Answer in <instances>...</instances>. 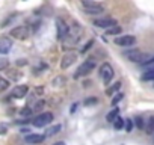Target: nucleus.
Masks as SVG:
<instances>
[{
	"mask_svg": "<svg viewBox=\"0 0 154 145\" xmlns=\"http://www.w3.org/2000/svg\"><path fill=\"white\" fill-rule=\"evenodd\" d=\"M60 130H62V125H60V124L50 125V127H47V130H45V136H47V137H50V136H54V134H57Z\"/></svg>",
	"mask_w": 154,
	"mask_h": 145,
	"instance_id": "14",
	"label": "nucleus"
},
{
	"mask_svg": "<svg viewBox=\"0 0 154 145\" xmlns=\"http://www.w3.org/2000/svg\"><path fill=\"white\" fill-rule=\"evenodd\" d=\"M8 65H9V62H8L6 59H0V69L8 68Z\"/></svg>",
	"mask_w": 154,
	"mask_h": 145,
	"instance_id": "31",
	"label": "nucleus"
},
{
	"mask_svg": "<svg viewBox=\"0 0 154 145\" xmlns=\"http://www.w3.org/2000/svg\"><path fill=\"white\" fill-rule=\"evenodd\" d=\"M53 145H65V142H56V143H53Z\"/></svg>",
	"mask_w": 154,
	"mask_h": 145,
	"instance_id": "35",
	"label": "nucleus"
},
{
	"mask_svg": "<svg viewBox=\"0 0 154 145\" xmlns=\"http://www.w3.org/2000/svg\"><path fill=\"white\" fill-rule=\"evenodd\" d=\"M92 24H94L95 27L109 29V27H113V26H116L118 23H116V20H113V18H95V20L92 21Z\"/></svg>",
	"mask_w": 154,
	"mask_h": 145,
	"instance_id": "9",
	"label": "nucleus"
},
{
	"mask_svg": "<svg viewBox=\"0 0 154 145\" xmlns=\"http://www.w3.org/2000/svg\"><path fill=\"white\" fill-rule=\"evenodd\" d=\"M77 60V54L75 53H66L63 57H62V62H60V66L65 69L68 66H71V63H74Z\"/></svg>",
	"mask_w": 154,
	"mask_h": 145,
	"instance_id": "13",
	"label": "nucleus"
},
{
	"mask_svg": "<svg viewBox=\"0 0 154 145\" xmlns=\"http://www.w3.org/2000/svg\"><path fill=\"white\" fill-rule=\"evenodd\" d=\"M142 80H145V82H148V80H154V68H149L148 71L143 72Z\"/></svg>",
	"mask_w": 154,
	"mask_h": 145,
	"instance_id": "18",
	"label": "nucleus"
},
{
	"mask_svg": "<svg viewBox=\"0 0 154 145\" xmlns=\"http://www.w3.org/2000/svg\"><path fill=\"white\" fill-rule=\"evenodd\" d=\"M124 125H125V119H122V118H119V116L113 121V127H115V130H121V128H124Z\"/></svg>",
	"mask_w": 154,
	"mask_h": 145,
	"instance_id": "19",
	"label": "nucleus"
},
{
	"mask_svg": "<svg viewBox=\"0 0 154 145\" xmlns=\"http://www.w3.org/2000/svg\"><path fill=\"white\" fill-rule=\"evenodd\" d=\"M6 130H8V128H6V125H5V124H0V134H5V133H6Z\"/></svg>",
	"mask_w": 154,
	"mask_h": 145,
	"instance_id": "32",
	"label": "nucleus"
},
{
	"mask_svg": "<svg viewBox=\"0 0 154 145\" xmlns=\"http://www.w3.org/2000/svg\"><path fill=\"white\" fill-rule=\"evenodd\" d=\"M100 77H101V80H103V83L104 85H107V83H110V80L113 79V76H115V72H113V68H112V65L110 63H107V62H104L101 66H100Z\"/></svg>",
	"mask_w": 154,
	"mask_h": 145,
	"instance_id": "3",
	"label": "nucleus"
},
{
	"mask_svg": "<svg viewBox=\"0 0 154 145\" xmlns=\"http://www.w3.org/2000/svg\"><path fill=\"white\" fill-rule=\"evenodd\" d=\"M30 35V29L27 26H17L11 30V36H14L15 39H26Z\"/></svg>",
	"mask_w": 154,
	"mask_h": 145,
	"instance_id": "6",
	"label": "nucleus"
},
{
	"mask_svg": "<svg viewBox=\"0 0 154 145\" xmlns=\"http://www.w3.org/2000/svg\"><path fill=\"white\" fill-rule=\"evenodd\" d=\"M95 103H98V98H97V97H89V98H86V100L83 101L85 106H91V104H95Z\"/></svg>",
	"mask_w": 154,
	"mask_h": 145,
	"instance_id": "25",
	"label": "nucleus"
},
{
	"mask_svg": "<svg viewBox=\"0 0 154 145\" xmlns=\"http://www.w3.org/2000/svg\"><path fill=\"white\" fill-rule=\"evenodd\" d=\"M51 121H53V113H51V112H42V113H39L38 116H35V118L32 119V124H33L35 127H45V125H48Z\"/></svg>",
	"mask_w": 154,
	"mask_h": 145,
	"instance_id": "4",
	"label": "nucleus"
},
{
	"mask_svg": "<svg viewBox=\"0 0 154 145\" xmlns=\"http://www.w3.org/2000/svg\"><path fill=\"white\" fill-rule=\"evenodd\" d=\"M95 66H97V60H95L94 57L86 59L79 68L75 69V72H74V79H80V77H85V76L91 74Z\"/></svg>",
	"mask_w": 154,
	"mask_h": 145,
	"instance_id": "1",
	"label": "nucleus"
},
{
	"mask_svg": "<svg viewBox=\"0 0 154 145\" xmlns=\"http://www.w3.org/2000/svg\"><path fill=\"white\" fill-rule=\"evenodd\" d=\"M124 54H125V57H127L128 60H131V62H139V63H142V62L146 59V56H148V54H143V53H142V51H139V50L125 51Z\"/></svg>",
	"mask_w": 154,
	"mask_h": 145,
	"instance_id": "8",
	"label": "nucleus"
},
{
	"mask_svg": "<svg viewBox=\"0 0 154 145\" xmlns=\"http://www.w3.org/2000/svg\"><path fill=\"white\" fill-rule=\"evenodd\" d=\"M26 63H27V62H26L24 59H20V60H18V65H26Z\"/></svg>",
	"mask_w": 154,
	"mask_h": 145,
	"instance_id": "33",
	"label": "nucleus"
},
{
	"mask_svg": "<svg viewBox=\"0 0 154 145\" xmlns=\"http://www.w3.org/2000/svg\"><path fill=\"white\" fill-rule=\"evenodd\" d=\"M121 86H122L121 82H115L113 85H110V86L106 89V95H113V94H116V92L121 89Z\"/></svg>",
	"mask_w": 154,
	"mask_h": 145,
	"instance_id": "15",
	"label": "nucleus"
},
{
	"mask_svg": "<svg viewBox=\"0 0 154 145\" xmlns=\"http://www.w3.org/2000/svg\"><path fill=\"white\" fill-rule=\"evenodd\" d=\"M92 44H94V41H88V42H86V45H85L83 48H80V53H86V51L92 47Z\"/></svg>",
	"mask_w": 154,
	"mask_h": 145,
	"instance_id": "29",
	"label": "nucleus"
},
{
	"mask_svg": "<svg viewBox=\"0 0 154 145\" xmlns=\"http://www.w3.org/2000/svg\"><path fill=\"white\" fill-rule=\"evenodd\" d=\"M32 112H33V109H29V107H24L20 113L23 115V116H29V115H32Z\"/></svg>",
	"mask_w": 154,
	"mask_h": 145,
	"instance_id": "30",
	"label": "nucleus"
},
{
	"mask_svg": "<svg viewBox=\"0 0 154 145\" xmlns=\"http://www.w3.org/2000/svg\"><path fill=\"white\" fill-rule=\"evenodd\" d=\"M56 33H57L59 41H65L68 33H69V26L62 18H56Z\"/></svg>",
	"mask_w": 154,
	"mask_h": 145,
	"instance_id": "5",
	"label": "nucleus"
},
{
	"mask_svg": "<svg viewBox=\"0 0 154 145\" xmlns=\"http://www.w3.org/2000/svg\"><path fill=\"white\" fill-rule=\"evenodd\" d=\"M119 116V109H112L109 113H107V116H106V121H109V122H113L116 118Z\"/></svg>",
	"mask_w": 154,
	"mask_h": 145,
	"instance_id": "17",
	"label": "nucleus"
},
{
	"mask_svg": "<svg viewBox=\"0 0 154 145\" xmlns=\"http://www.w3.org/2000/svg\"><path fill=\"white\" fill-rule=\"evenodd\" d=\"M47 136L45 134H39V133H30V134H27L26 137H24V140L27 142V143H30V145H36V143H41V142H44V139H45Z\"/></svg>",
	"mask_w": 154,
	"mask_h": 145,
	"instance_id": "12",
	"label": "nucleus"
},
{
	"mask_svg": "<svg viewBox=\"0 0 154 145\" xmlns=\"http://www.w3.org/2000/svg\"><path fill=\"white\" fill-rule=\"evenodd\" d=\"M9 86V80L5 79V77H0V92H3L5 89H8Z\"/></svg>",
	"mask_w": 154,
	"mask_h": 145,
	"instance_id": "23",
	"label": "nucleus"
},
{
	"mask_svg": "<svg viewBox=\"0 0 154 145\" xmlns=\"http://www.w3.org/2000/svg\"><path fill=\"white\" fill-rule=\"evenodd\" d=\"M75 107H77V104H72V107L69 109V112H71V113H74V112H75Z\"/></svg>",
	"mask_w": 154,
	"mask_h": 145,
	"instance_id": "34",
	"label": "nucleus"
},
{
	"mask_svg": "<svg viewBox=\"0 0 154 145\" xmlns=\"http://www.w3.org/2000/svg\"><path fill=\"white\" fill-rule=\"evenodd\" d=\"M82 6L88 15H100L104 12V8L100 3L92 2V0H82Z\"/></svg>",
	"mask_w": 154,
	"mask_h": 145,
	"instance_id": "2",
	"label": "nucleus"
},
{
	"mask_svg": "<svg viewBox=\"0 0 154 145\" xmlns=\"http://www.w3.org/2000/svg\"><path fill=\"white\" fill-rule=\"evenodd\" d=\"M145 122H146V121H145L142 116H136V118H134V124H136V127H137L139 130H143V128H145Z\"/></svg>",
	"mask_w": 154,
	"mask_h": 145,
	"instance_id": "20",
	"label": "nucleus"
},
{
	"mask_svg": "<svg viewBox=\"0 0 154 145\" xmlns=\"http://www.w3.org/2000/svg\"><path fill=\"white\" fill-rule=\"evenodd\" d=\"M145 131H146V134H152L154 133V115L146 119V122H145Z\"/></svg>",
	"mask_w": 154,
	"mask_h": 145,
	"instance_id": "16",
	"label": "nucleus"
},
{
	"mask_svg": "<svg viewBox=\"0 0 154 145\" xmlns=\"http://www.w3.org/2000/svg\"><path fill=\"white\" fill-rule=\"evenodd\" d=\"M136 42V38L133 35H122V36H116L115 38V44L116 45H121V47H130Z\"/></svg>",
	"mask_w": 154,
	"mask_h": 145,
	"instance_id": "7",
	"label": "nucleus"
},
{
	"mask_svg": "<svg viewBox=\"0 0 154 145\" xmlns=\"http://www.w3.org/2000/svg\"><path fill=\"white\" fill-rule=\"evenodd\" d=\"M42 107H44V101H42V100H39V101H36V103L33 104V107H32V109H33V112H35V110H41Z\"/></svg>",
	"mask_w": 154,
	"mask_h": 145,
	"instance_id": "28",
	"label": "nucleus"
},
{
	"mask_svg": "<svg viewBox=\"0 0 154 145\" xmlns=\"http://www.w3.org/2000/svg\"><path fill=\"white\" fill-rule=\"evenodd\" d=\"M27 92H29V86L27 85H18V86H15L12 89L11 97H14V98H23V97H26Z\"/></svg>",
	"mask_w": 154,
	"mask_h": 145,
	"instance_id": "11",
	"label": "nucleus"
},
{
	"mask_svg": "<svg viewBox=\"0 0 154 145\" xmlns=\"http://www.w3.org/2000/svg\"><path fill=\"white\" fill-rule=\"evenodd\" d=\"M65 82H66V79H65L63 76H59V77H56V79L53 80V85H54V86H62V85H65Z\"/></svg>",
	"mask_w": 154,
	"mask_h": 145,
	"instance_id": "24",
	"label": "nucleus"
},
{
	"mask_svg": "<svg viewBox=\"0 0 154 145\" xmlns=\"http://www.w3.org/2000/svg\"><path fill=\"white\" fill-rule=\"evenodd\" d=\"M12 48V39L8 36L0 38V54H8Z\"/></svg>",
	"mask_w": 154,
	"mask_h": 145,
	"instance_id": "10",
	"label": "nucleus"
},
{
	"mask_svg": "<svg viewBox=\"0 0 154 145\" xmlns=\"http://www.w3.org/2000/svg\"><path fill=\"white\" fill-rule=\"evenodd\" d=\"M133 125H134V122H133L131 119H125V131H127V133H131Z\"/></svg>",
	"mask_w": 154,
	"mask_h": 145,
	"instance_id": "27",
	"label": "nucleus"
},
{
	"mask_svg": "<svg viewBox=\"0 0 154 145\" xmlns=\"http://www.w3.org/2000/svg\"><path fill=\"white\" fill-rule=\"evenodd\" d=\"M121 26L119 24H116V26H113V27H109L107 29V35H119L121 33Z\"/></svg>",
	"mask_w": 154,
	"mask_h": 145,
	"instance_id": "21",
	"label": "nucleus"
},
{
	"mask_svg": "<svg viewBox=\"0 0 154 145\" xmlns=\"http://www.w3.org/2000/svg\"><path fill=\"white\" fill-rule=\"evenodd\" d=\"M151 63H154V54H148L146 56V59L140 63V65H145V66H148V65H151Z\"/></svg>",
	"mask_w": 154,
	"mask_h": 145,
	"instance_id": "26",
	"label": "nucleus"
},
{
	"mask_svg": "<svg viewBox=\"0 0 154 145\" xmlns=\"http://www.w3.org/2000/svg\"><path fill=\"white\" fill-rule=\"evenodd\" d=\"M122 98H124V94H122V92H116V94L113 95V98H112V106H116Z\"/></svg>",
	"mask_w": 154,
	"mask_h": 145,
	"instance_id": "22",
	"label": "nucleus"
}]
</instances>
